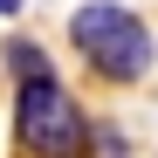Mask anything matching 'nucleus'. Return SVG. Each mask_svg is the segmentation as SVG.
<instances>
[{"instance_id":"obj_5","label":"nucleus","mask_w":158,"mask_h":158,"mask_svg":"<svg viewBox=\"0 0 158 158\" xmlns=\"http://www.w3.org/2000/svg\"><path fill=\"white\" fill-rule=\"evenodd\" d=\"M14 7H21V0H0V14H14Z\"/></svg>"},{"instance_id":"obj_4","label":"nucleus","mask_w":158,"mask_h":158,"mask_svg":"<svg viewBox=\"0 0 158 158\" xmlns=\"http://www.w3.org/2000/svg\"><path fill=\"white\" fill-rule=\"evenodd\" d=\"M89 144H96V158H124V138H117V124H89Z\"/></svg>"},{"instance_id":"obj_2","label":"nucleus","mask_w":158,"mask_h":158,"mask_svg":"<svg viewBox=\"0 0 158 158\" xmlns=\"http://www.w3.org/2000/svg\"><path fill=\"white\" fill-rule=\"evenodd\" d=\"M83 131H89V117L76 110V96L55 76H21V138L35 158H76Z\"/></svg>"},{"instance_id":"obj_1","label":"nucleus","mask_w":158,"mask_h":158,"mask_svg":"<svg viewBox=\"0 0 158 158\" xmlns=\"http://www.w3.org/2000/svg\"><path fill=\"white\" fill-rule=\"evenodd\" d=\"M69 35H76V48L89 55V69H103L110 83H131V76L151 69V35H144V21L131 14V7H117V0L76 7Z\"/></svg>"},{"instance_id":"obj_3","label":"nucleus","mask_w":158,"mask_h":158,"mask_svg":"<svg viewBox=\"0 0 158 158\" xmlns=\"http://www.w3.org/2000/svg\"><path fill=\"white\" fill-rule=\"evenodd\" d=\"M7 62H14V76H48V55L35 41H7Z\"/></svg>"}]
</instances>
